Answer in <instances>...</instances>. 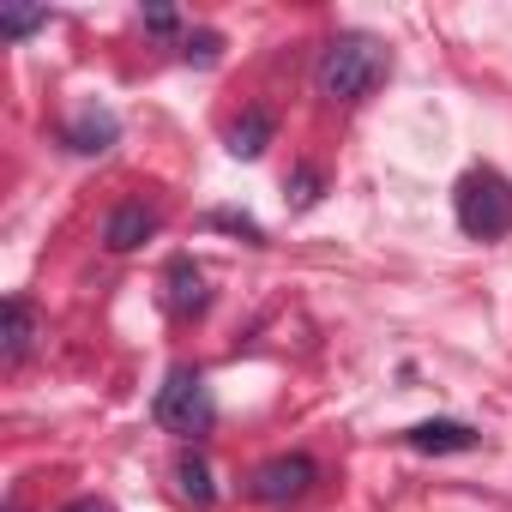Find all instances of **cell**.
Returning <instances> with one entry per match:
<instances>
[{
	"label": "cell",
	"instance_id": "6da1fadb",
	"mask_svg": "<svg viewBox=\"0 0 512 512\" xmlns=\"http://www.w3.org/2000/svg\"><path fill=\"white\" fill-rule=\"evenodd\" d=\"M386 79V49L380 37L368 31H344L320 49V67H314V91L326 103H362L374 85Z\"/></svg>",
	"mask_w": 512,
	"mask_h": 512
},
{
	"label": "cell",
	"instance_id": "7a4b0ae2",
	"mask_svg": "<svg viewBox=\"0 0 512 512\" xmlns=\"http://www.w3.org/2000/svg\"><path fill=\"white\" fill-rule=\"evenodd\" d=\"M452 211H458V229L476 235V241H500L512 235V181L500 169H470L452 193Z\"/></svg>",
	"mask_w": 512,
	"mask_h": 512
},
{
	"label": "cell",
	"instance_id": "3957f363",
	"mask_svg": "<svg viewBox=\"0 0 512 512\" xmlns=\"http://www.w3.org/2000/svg\"><path fill=\"white\" fill-rule=\"evenodd\" d=\"M151 416H157L169 434H181V440H199V434H211V422H217V404H211V386H205V374H199V368H169V380L157 386V404H151Z\"/></svg>",
	"mask_w": 512,
	"mask_h": 512
},
{
	"label": "cell",
	"instance_id": "277c9868",
	"mask_svg": "<svg viewBox=\"0 0 512 512\" xmlns=\"http://www.w3.org/2000/svg\"><path fill=\"white\" fill-rule=\"evenodd\" d=\"M314 482H320L314 458H302V452H284V458H266L260 470H253L247 494H253V500H266V506H284V500H302Z\"/></svg>",
	"mask_w": 512,
	"mask_h": 512
},
{
	"label": "cell",
	"instance_id": "5b68a950",
	"mask_svg": "<svg viewBox=\"0 0 512 512\" xmlns=\"http://www.w3.org/2000/svg\"><path fill=\"white\" fill-rule=\"evenodd\" d=\"M151 235H157V211H151L145 199L115 205V211H109V223H103L109 253H133V247H139V241H151Z\"/></svg>",
	"mask_w": 512,
	"mask_h": 512
},
{
	"label": "cell",
	"instance_id": "8992f818",
	"mask_svg": "<svg viewBox=\"0 0 512 512\" xmlns=\"http://www.w3.org/2000/svg\"><path fill=\"white\" fill-rule=\"evenodd\" d=\"M404 446L410 452H476V428L470 422H452V416H434V422H416L410 434H404Z\"/></svg>",
	"mask_w": 512,
	"mask_h": 512
},
{
	"label": "cell",
	"instance_id": "52a82bcc",
	"mask_svg": "<svg viewBox=\"0 0 512 512\" xmlns=\"http://www.w3.org/2000/svg\"><path fill=\"white\" fill-rule=\"evenodd\" d=\"M163 284H169V314H175V320H193V314H205L211 290H205V272H199L193 260H169Z\"/></svg>",
	"mask_w": 512,
	"mask_h": 512
},
{
	"label": "cell",
	"instance_id": "ba28073f",
	"mask_svg": "<svg viewBox=\"0 0 512 512\" xmlns=\"http://www.w3.org/2000/svg\"><path fill=\"white\" fill-rule=\"evenodd\" d=\"M115 139H121V121H115L109 109H79V115L67 121V145H73L79 157H103Z\"/></svg>",
	"mask_w": 512,
	"mask_h": 512
},
{
	"label": "cell",
	"instance_id": "9c48e42d",
	"mask_svg": "<svg viewBox=\"0 0 512 512\" xmlns=\"http://www.w3.org/2000/svg\"><path fill=\"white\" fill-rule=\"evenodd\" d=\"M31 338H37V320H31V302L25 296H7V338H0V362L19 368L31 356Z\"/></svg>",
	"mask_w": 512,
	"mask_h": 512
},
{
	"label": "cell",
	"instance_id": "30bf717a",
	"mask_svg": "<svg viewBox=\"0 0 512 512\" xmlns=\"http://www.w3.org/2000/svg\"><path fill=\"white\" fill-rule=\"evenodd\" d=\"M266 145H272V115H266V109H247V115L229 127V157H247V163H253Z\"/></svg>",
	"mask_w": 512,
	"mask_h": 512
},
{
	"label": "cell",
	"instance_id": "8fae6325",
	"mask_svg": "<svg viewBox=\"0 0 512 512\" xmlns=\"http://www.w3.org/2000/svg\"><path fill=\"white\" fill-rule=\"evenodd\" d=\"M175 476H181V494H187L193 506H211V500H217V488H211V464H205L199 452H181Z\"/></svg>",
	"mask_w": 512,
	"mask_h": 512
},
{
	"label": "cell",
	"instance_id": "7c38bea8",
	"mask_svg": "<svg viewBox=\"0 0 512 512\" xmlns=\"http://www.w3.org/2000/svg\"><path fill=\"white\" fill-rule=\"evenodd\" d=\"M43 25H49V13H43V7H0V37H7V43H19V37L43 31Z\"/></svg>",
	"mask_w": 512,
	"mask_h": 512
},
{
	"label": "cell",
	"instance_id": "4fadbf2b",
	"mask_svg": "<svg viewBox=\"0 0 512 512\" xmlns=\"http://www.w3.org/2000/svg\"><path fill=\"white\" fill-rule=\"evenodd\" d=\"M290 193H296V205H314V199H320V181H314V175L302 169V175L290 181Z\"/></svg>",
	"mask_w": 512,
	"mask_h": 512
},
{
	"label": "cell",
	"instance_id": "5bb4252c",
	"mask_svg": "<svg viewBox=\"0 0 512 512\" xmlns=\"http://www.w3.org/2000/svg\"><path fill=\"white\" fill-rule=\"evenodd\" d=\"M145 31L169 37V31H175V13H169V7H151V13H145Z\"/></svg>",
	"mask_w": 512,
	"mask_h": 512
},
{
	"label": "cell",
	"instance_id": "9a60e30c",
	"mask_svg": "<svg viewBox=\"0 0 512 512\" xmlns=\"http://www.w3.org/2000/svg\"><path fill=\"white\" fill-rule=\"evenodd\" d=\"M67 512H109V500H97V494H85V500H73Z\"/></svg>",
	"mask_w": 512,
	"mask_h": 512
}]
</instances>
